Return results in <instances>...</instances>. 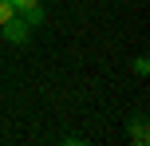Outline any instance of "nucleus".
I'll use <instances>...</instances> for the list:
<instances>
[{"instance_id":"1","label":"nucleus","mask_w":150,"mask_h":146,"mask_svg":"<svg viewBox=\"0 0 150 146\" xmlns=\"http://www.w3.org/2000/svg\"><path fill=\"white\" fill-rule=\"evenodd\" d=\"M0 36H4L8 44H24V39L32 36V24L24 20L20 12H16V16H12V20H8V24H0Z\"/></svg>"},{"instance_id":"2","label":"nucleus","mask_w":150,"mask_h":146,"mask_svg":"<svg viewBox=\"0 0 150 146\" xmlns=\"http://www.w3.org/2000/svg\"><path fill=\"white\" fill-rule=\"evenodd\" d=\"M16 16V8H12V0H0V24H8Z\"/></svg>"},{"instance_id":"3","label":"nucleus","mask_w":150,"mask_h":146,"mask_svg":"<svg viewBox=\"0 0 150 146\" xmlns=\"http://www.w3.org/2000/svg\"><path fill=\"white\" fill-rule=\"evenodd\" d=\"M130 138H134L138 146H142V142H146V123H134V130H130Z\"/></svg>"},{"instance_id":"4","label":"nucleus","mask_w":150,"mask_h":146,"mask_svg":"<svg viewBox=\"0 0 150 146\" xmlns=\"http://www.w3.org/2000/svg\"><path fill=\"white\" fill-rule=\"evenodd\" d=\"M36 4H40V0H12L16 12H28V8H36Z\"/></svg>"}]
</instances>
